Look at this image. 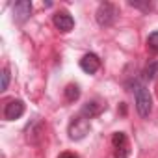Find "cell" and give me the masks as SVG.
Listing matches in <instances>:
<instances>
[{"label": "cell", "mask_w": 158, "mask_h": 158, "mask_svg": "<svg viewBox=\"0 0 158 158\" xmlns=\"http://www.w3.org/2000/svg\"><path fill=\"white\" fill-rule=\"evenodd\" d=\"M24 114V102L23 101H10L4 110V117L8 121H15Z\"/></svg>", "instance_id": "cell-7"}, {"label": "cell", "mask_w": 158, "mask_h": 158, "mask_svg": "<svg viewBox=\"0 0 158 158\" xmlns=\"http://www.w3.org/2000/svg\"><path fill=\"white\" fill-rule=\"evenodd\" d=\"M128 6H132V8H138V10H151V2H145V4H141V2H134V0H130L128 2Z\"/></svg>", "instance_id": "cell-14"}, {"label": "cell", "mask_w": 158, "mask_h": 158, "mask_svg": "<svg viewBox=\"0 0 158 158\" xmlns=\"http://www.w3.org/2000/svg\"><path fill=\"white\" fill-rule=\"evenodd\" d=\"M101 110H102V104H99L97 101H91V102H88L84 108H82V115L86 117V119H91V117H95V115H99L101 114Z\"/></svg>", "instance_id": "cell-9"}, {"label": "cell", "mask_w": 158, "mask_h": 158, "mask_svg": "<svg viewBox=\"0 0 158 158\" xmlns=\"http://www.w3.org/2000/svg\"><path fill=\"white\" fill-rule=\"evenodd\" d=\"M95 17H97L99 26H102V28L112 26L115 23V19H117V8L114 4H110V2H102L99 6V10H97V15Z\"/></svg>", "instance_id": "cell-3"}, {"label": "cell", "mask_w": 158, "mask_h": 158, "mask_svg": "<svg viewBox=\"0 0 158 158\" xmlns=\"http://www.w3.org/2000/svg\"><path fill=\"white\" fill-rule=\"evenodd\" d=\"M8 86H10V69H8V67H4V69H2V86H0V89L6 91V89H8Z\"/></svg>", "instance_id": "cell-13"}, {"label": "cell", "mask_w": 158, "mask_h": 158, "mask_svg": "<svg viewBox=\"0 0 158 158\" xmlns=\"http://www.w3.org/2000/svg\"><path fill=\"white\" fill-rule=\"evenodd\" d=\"M147 47L151 52L158 54V32H152L149 37H147Z\"/></svg>", "instance_id": "cell-11"}, {"label": "cell", "mask_w": 158, "mask_h": 158, "mask_svg": "<svg viewBox=\"0 0 158 158\" xmlns=\"http://www.w3.org/2000/svg\"><path fill=\"white\" fill-rule=\"evenodd\" d=\"M156 74H158V61H152V63H151V65H147V69H145V78L152 80Z\"/></svg>", "instance_id": "cell-12"}, {"label": "cell", "mask_w": 158, "mask_h": 158, "mask_svg": "<svg viewBox=\"0 0 158 158\" xmlns=\"http://www.w3.org/2000/svg\"><path fill=\"white\" fill-rule=\"evenodd\" d=\"M89 132V119H86L82 114H78L76 117H73V121L69 123V138L78 141L86 138V134Z\"/></svg>", "instance_id": "cell-2"}, {"label": "cell", "mask_w": 158, "mask_h": 158, "mask_svg": "<svg viewBox=\"0 0 158 158\" xmlns=\"http://www.w3.org/2000/svg\"><path fill=\"white\" fill-rule=\"evenodd\" d=\"M112 143L115 149V152H114L115 158H127L130 154V147H128V139H127L125 132H115L112 138Z\"/></svg>", "instance_id": "cell-4"}, {"label": "cell", "mask_w": 158, "mask_h": 158, "mask_svg": "<svg viewBox=\"0 0 158 158\" xmlns=\"http://www.w3.org/2000/svg\"><path fill=\"white\" fill-rule=\"evenodd\" d=\"M54 26H56L60 32L67 34V32L73 30V26H74V19H73L67 11H60V13L54 15Z\"/></svg>", "instance_id": "cell-6"}, {"label": "cell", "mask_w": 158, "mask_h": 158, "mask_svg": "<svg viewBox=\"0 0 158 158\" xmlns=\"http://www.w3.org/2000/svg\"><path fill=\"white\" fill-rule=\"evenodd\" d=\"M134 97H136V110L141 117H149L152 110V99L149 89L141 82H134Z\"/></svg>", "instance_id": "cell-1"}, {"label": "cell", "mask_w": 158, "mask_h": 158, "mask_svg": "<svg viewBox=\"0 0 158 158\" xmlns=\"http://www.w3.org/2000/svg\"><path fill=\"white\" fill-rule=\"evenodd\" d=\"M99 67H101V60H99V56H95V54H86V56L80 60V69H82L84 73H88V74H95V73L99 71Z\"/></svg>", "instance_id": "cell-8"}, {"label": "cell", "mask_w": 158, "mask_h": 158, "mask_svg": "<svg viewBox=\"0 0 158 158\" xmlns=\"http://www.w3.org/2000/svg\"><path fill=\"white\" fill-rule=\"evenodd\" d=\"M78 97H80V88L76 84H69L65 88V99L69 102H74V101H78Z\"/></svg>", "instance_id": "cell-10"}, {"label": "cell", "mask_w": 158, "mask_h": 158, "mask_svg": "<svg viewBox=\"0 0 158 158\" xmlns=\"http://www.w3.org/2000/svg\"><path fill=\"white\" fill-rule=\"evenodd\" d=\"M32 15V2L30 0H21V2H15L13 6V19L15 23L23 24L24 21H28Z\"/></svg>", "instance_id": "cell-5"}, {"label": "cell", "mask_w": 158, "mask_h": 158, "mask_svg": "<svg viewBox=\"0 0 158 158\" xmlns=\"http://www.w3.org/2000/svg\"><path fill=\"white\" fill-rule=\"evenodd\" d=\"M58 158H78L76 154H73V152H63V154H60Z\"/></svg>", "instance_id": "cell-15"}]
</instances>
